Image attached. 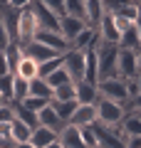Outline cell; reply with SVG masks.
<instances>
[{
	"label": "cell",
	"mask_w": 141,
	"mask_h": 148,
	"mask_svg": "<svg viewBox=\"0 0 141 148\" xmlns=\"http://www.w3.org/2000/svg\"><path fill=\"white\" fill-rule=\"evenodd\" d=\"M97 79H111V77H119L116 74V54H119V45H111V42H104L99 37L97 42ZM97 82V84H99Z\"/></svg>",
	"instance_id": "cell-1"
},
{
	"label": "cell",
	"mask_w": 141,
	"mask_h": 148,
	"mask_svg": "<svg viewBox=\"0 0 141 148\" xmlns=\"http://www.w3.org/2000/svg\"><path fill=\"white\" fill-rule=\"evenodd\" d=\"M94 106H97V121H102L104 126H119L121 119L126 116L124 104H116V101L104 99V96H99Z\"/></svg>",
	"instance_id": "cell-2"
},
{
	"label": "cell",
	"mask_w": 141,
	"mask_h": 148,
	"mask_svg": "<svg viewBox=\"0 0 141 148\" xmlns=\"http://www.w3.org/2000/svg\"><path fill=\"white\" fill-rule=\"evenodd\" d=\"M97 89H99V96L111 99V101H116V104H126V101H129V96H126V86H124V79H119V77L102 79L99 84H97Z\"/></svg>",
	"instance_id": "cell-3"
},
{
	"label": "cell",
	"mask_w": 141,
	"mask_h": 148,
	"mask_svg": "<svg viewBox=\"0 0 141 148\" xmlns=\"http://www.w3.org/2000/svg\"><path fill=\"white\" fill-rule=\"evenodd\" d=\"M62 67L67 69V74L72 77L74 84L82 82L84 79V52L82 49H72L69 47L67 52H62Z\"/></svg>",
	"instance_id": "cell-4"
},
{
	"label": "cell",
	"mask_w": 141,
	"mask_h": 148,
	"mask_svg": "<svg viewBox=\"0 0 141 148\" xmlns=\"http://www.w3.org/2000/svg\"><path fill=\"white\" fill-rule=\"evenodd\" d=\"M35 32H37V20L35 15H32L30 8H25V10H20V20H17V37L15 42L20 45H27L35 40Z\"/></svg>",
	"instance_id": "cell-5"
},
{
	"label": "cell",
	"mask_w": 141,
	"mask_h": 148,
	"mask_svg": "<svg viewBox=\"0 0 141 148\" xmlns=\"http://www.w3.org/2000/svg\"><path fill=\"white\" fill-rule=\"evenodd\" d=\"M116 74L119 79H134L139 74V64H136V52L134 49H121L116 54Z\"/></svg>",
	"instance_id": "cell-6"
},
{
	"label": "cell",
	"mask_w": 141,
	"mask_h": 148,
	"mask_svg": "<svg viewBox=\"0 0 141 148\" xmlns=\"http://www.w3.org/2000/svg\"><path fill=\"white\" fill-rule=\"evenodd\" d=\"M22 54H27L30 59H35L37 64H42V62H47V59H52V57H57V49H52V47H47V45H42V42H37V40H32V42H27V45H22Z\"/></svg>",
	"instance_id": "cell-7"
},
{
	"label": "cell",
	"mask_w": 141,
	"mask_h": 148,
	"mask_svg": "<svg viewBox=\"0 0 141 148\" xmlns=\"http://www.w3.org/2000/svg\"><path fill=\"white\" fill-rule=\"evenodd\" d=\"M84 27H87V22H84L82 17H74V15H62L59 17V35H62L67 42H72Z\"/></svg>",
	"instance_id": "cell-8"
},
{
	"label": "cell",
	"mask_w": 141,
	"mask_h": 148,
	"mask_svg": "<svg viewBox=\"0 0 141 148\" xmlns=\"http://www.w3.org/2000/svg\"><path fill=\"white\" fill-rule=\"evenodd\" d=\"M35 40L42 42V45H47V47H52V49H57L59 54L69 49V42L59 35V32H55V30H37L35 32Z\"/></svg>",
	"instance_id": "cell-9"
},
{
	"label": "cell",
	"mask_w": 141,
	"mask_h": 148,
	"mask_svg": "<svg viewBox=\"0 0 141 148\" xmlns=\"http://www.w3.org/2000/svg\"><path fill=\"white\" fill-rule=\"evenodd\" d=\"M97 121V106L94 104H77V109H74L72 119H69V123L72 126H92V123Z\"/></svg>",
	"instance_id": "cell-10"
},
{
	"label": "cell",
	"mask_w": 141,
	"mask_h": 148,
	"mask_svg": "<svg viewBox=\"0 0 141 148\" xmlns=\"http://www.w3.org/2000/svg\"><path fill=\"white\" fill-rule=\"evenodd\" d=\"M57 141L62 143V148H84L82 131L79 126H72V123H64V128L57 133Z\"/></svg>",
	"instance_id": "cell-11"
},
{
	"label": "cell",
	"mask_w": 141,
	"mask_h": 148,
	"mask_svg": "<svg viewBox=\"0 0 141 148\" xmlns=\"http://www.w3.org/2000/svg\"><path fill=\"white\" fill-rule=\"evenodd\" d=\"M37 126H45V128H50V131H55V133H59L64 128V121L55 114V109L50 104L45 106V109H40L37 111Z\"/></svg>",
	"instance_id": "cell-12"
},
{
	"label": "cell",
	"mask_w": 141,
	"mask_h": 148,
	"mask_svg": "<svg viewBox=\"0 0 141 148\" xmlns=\"http://www.w3.org/2000/svg\"><path fill=\"white\" fill-rule=\"evenodd\" d=\"M102 17H104V8H102V0H87L84 3V22L87 27H99Z\"/></svg>",
	"instance_id": "cell-13"
},
{
	"label": "cell",
	"mask_w": 141,
	"mask_h": 148,
	"mask_svg": "<svg viewBox=\"0 0 141 148\" xmlns=\"http://www.w3.org/2000/svg\"><path fill=\"white\" fill-rule=\"evenodd\" d=\"M97 42H99V32L94 30V27H84L72 42H69V47H72V49H82V52H84L87 47H94Z\"/></svg>",
	"instance_id": "cell-14"
},
{
	"label": "cell",
	"mask_w": 141,
	"mask_h": 148,
	"mask_svg": "<svg viewBox=\"0 0 141 148\" xmlns=\"http://www.w3.org/2000/svg\"><path fill=\"white\" fill-rule=\"evenodd\" d=\"M97 99H99V89H97V84H92V82H77V104H97Z\"/></svg>",
	"instance_id": "cell-15"
},
{
	"label": "cell",
	"mask_w": 141,
	"mask_h": 148,
	"mask_svg": "<svg viewBox=\"0 0 141 148\" xmlns=\"http://www.w3.org/2000/svg\"><path fill=\"white\" fill-rule=\"evenodd\" d=\"M55 141H57V133H55V131H50V128H45V126H35V128H32L30 143L35 148H47L50 143H55Z\"/></svg>",
	"instance_id": "cell-16"
},
{
	"label": "cell",
	"mask_w": 141,
	"mask_h": 148,
	"mask_svg": "<svg viewBox=\"0 0 141 148\" xmlns=\"http://www.w3.org/2000/svg\"><path fill=\"white\" fill-rule=\"evenodd\" d=\"M119 47H121V49H134V52H139V49H141V40H139L136 22H134V25H129L124 32H121V37H119Z\"/></svg>",
	"instance_id": "cell-17"
},
{
	"label": "cell",
	"mask_w": 141,
	"mask_h": 148,
	"mask_svg": "<svg viewBox=\"0 0 141 148\" xmlns=\"http://www.w3.org/2000/svg\"><path fill=\"white\" fill-rule=\"evenodd\" d=\"M37 67H40V64L35 62V59H30L27 57V54H22V59L20 62H17V67H15V72L12 74H17V77H22V79H35L37 77Z\"/></svg>",
	"instance_id": "cell-18"
},
{
	"label": "cell",
	"mask_w": 141,
	"mask_h": 148,
	"mask_svg": "<svg viewBox=\"0 0 141 148\" xmlns=\"http://www.w3.org/2000/svg\"><path fill=\"white\" fill-rule=\"evenodd\" d=\"M27 96H40V99L52 101V86L47 84L42 77H35V79H30V94Z\"/></svg>",
	"instance_id": "cell-19"
},
{
	"label": "cell",
	"mask_w": 141,
	"mask_h": 148,
	"mask_svg": "<svg viewBox=\"0 0 141 148\" xmlns=\"http://www.w3.org/2000/svg\"><path fill=\"white\" fill-rule=\"evenodd\" d=\"M12 114H15V119H17V121H22L25 126H30V128L37 126V114H35V111H30V109H25L20 101H12Z\"/></svg>",
	"instance_id": "cell-20"
},
{
	"label": "cell",
	"mask_w": 141,
	"mask_h": 148,
	"mask_svg": "<svg viewBox=\"0 0 141 148\" xmlns=\"http://www.w3.org/2000/svg\"><path fill=\"white\" fill-rule=\"evenodd\" d=\"M0 52L5 54V59H8V67H10V72H15L17 62L22 59V45L12 40V42H8V47H5V49H0Z\"/></svg>",
	"instance_id": "cell-21"
},
{
	"label": "cell",
	"mask_w": 141,
	"mask_h": 148,
	"mask_svg": "<svg viewBox=\"0 0 141 148\" xmlns=\"http://www.w3.org/2000/svg\"><path fill=\"white\" fill-rule=\"evenodd\" d=\"M10 136H12L15 143H27L30 136H32V128L25 126L22 121H17V119H12V121H10Z\"/></svg>",
	"instance_id": "cell-22"
},
{
	"label": "cell",
	"mask_w": 141,
	"mask_h": 148,
	"mask_svg": "<svg viewBox=\"0 0 141 148\" xmlns=\"http://www.w3.org/2000/svg\"><path fill=\"white\" fill-rule=\"evenodd\" d=\"M50 106L55 109V114H57L64 123H69L74 109H77V101H55V99H52V101H50Z\"/></svg>",
	"instance_id": "cell-23"
},
{
	"label": "cell",
	"mask_w": 141,
	"mask_h": 148,
	"mask_svg": "<svg viewBox=\"0 0 141 148\" xmlns=\"http://www.w3.org/2000/svg\"><path fill=\"white\" fill-rule=\"evenodd\" d=\"M52 99L55 101H77V84L69 82V84H62L57 89H52Z\"/></svg>",
	"instance_id": "cell-24"
},
{
	"label": "cell",
	"mask_w": 141,
	"mask_h": 148,
	"mask_svg": "<svg viewBox=\"0 0 141 148\" xmlns=\"http://www.w3.org/2000/svg\"><path fill=\"white\" fill-rule=\"evenodd\" d=\"M27 94H30V82L12 74V101H22Z\"/></svg>",
	"instance_id": "cell-25"
},
{
	"label": "cell",
	"mask_w": 141,
	"mask_h": 148,
	"mask_svg": "<svg viewBox=\"0 0 141 148\" xmlns=\"http://www.w3.org/2000/svg\"><path fill=\"white\" fill-rule=\"evenodd\" d=\"M45 82L52 86V89H57V86H62V84H69V82H72V77L67 74V69H64V67H59V69H55L52 74H47Z\"/></svg>",
	"instance_id": "cell-26"
},
{
	"label": "cell",
	"mask_w": 141,
	"mask_h": 148,
	"mask_svg": "<svg viewBox=\"0 0 141 148\" xmlns=\"http://www.w3.org/2000/svg\"><path fill=\"white\" fill-rule=\"evenodd\" d=\"M114 15L121 17V20H126V22H136V17H139V3H126V5L119 8Z\"/></svg>",
	"instance_id": "cell-27"
},
{
	"label": "cell",
	"mask_w": 141,
	"mask_h": 148,
	"mask_svg": "<svg viewBox=\"0 0 141 148\" xmlns=\"http://www.w3.org/2000/svg\"><path fill=\"white\" fill-rule=\"evenodd\" d=\"M62 67V54H57V57H52V59H47V62H42L40 67H37V77H42L45 79L47 74H52L55 69H59Z\"/></svg>",
	"instance_id": "cell-28"
},
{
	"label": "cell",
	"mask_w": 141,
	"mask_h": 148,
	"mask_svg": "<svg viewBox=\"0 0 141 148\" xmlns=\"http://www.w3.org/2000/svg\"><path fill=\"white\" fill-rule=\"evenodd\" d=\"M64 12L84 20V0H64Z\"/></svg>",
	"instance_id": "cell-29"
},
{
	"label": "cell",
	"mask_w": 141,
	"mask_h": 148,
	"mask_svg": "<svg viewBox=\"0 0 141 148\" xmlns=\"http://www.w3.org/2000/svg\"><path fill=\"white\" fill-rule=\"evenodd\" d=\"M79 131H82V141H84V148H99V138H97V133L92 131V126H82Z\"/></svg>",
	"instance_id": "cell-30"
},
{
	"label": "cell",
	"mask_w": 141,
	"mask_h": 148,
	"mask_svg": "<svg viewBox=\"0 0 141 148\" xmlns=\"http://www.w3.org/2000/svg\"><path fill=\"white\" fill-rule=\"evenodd\" d=\"M20 104L25 106V109H30V111H35V114H37V111H40V109H45V106L50 104V101H47V99H40V96H25V99H22Z\"/></svg>",
	"instance_id": "cell-31"
},
{
	"label": "cell",
	"mask_w": 141,
	"mask_h": 148,
	"mask_svg": "<svg viewBox=\"0 0 141 148\" xmlns=\"http://www.w3.org/2000/svg\"><path fill=\"white\" fill-rule=\"evenodd\" d=\"M0 96L5 101H12V74L0 77Z\"/></svg>",
	"instance_id": "cell-32"
},
{
	"label": "cell",
	"mask_w": 141,
	"mask_h": 148,
	"mask_svg": "<svg viewBox=\"0 0 141 148\" xmlns=\"http://www.w3.org/2000/svg\"><path fill=\"white\" fill-rule=\"evenodd\" d=\"M42 5H45V8H50V10H52L57 17L67 15V12H64V0H42Z\"/></svg>",
	"instance_id": "cell-33"
},
{
	"label": "cell",
	"mask_w": 141,
	"mask_h": 148,
	"mask_svg": "<svg viewBox=\"0 0 141 148\" xmlns=\"http://www.w3.org/2000/svg\"><path fill=\"white\" fill-rule=\"evenodd\" d=\"M12 119H15V114H12V101L0 104V123H10Z\"/></svg>",
	"instance_id": "cell-34"
},
{
	"label": "cell",
	"mask_w": 141,
	"mask_h": 148,
	"mask_svg": "<svg viewBox=\"0 0 141 148\" xmlns=\"http://www.w3.org/2000/svg\"><path fill=\"white\" fill-rule=\"evenodd\" d=\"M124 86H126V96H129V101L134 99L136 94H139V84H136V77L134 79H124ZM126 106V104H124Z\"/></svg>",
	"instance_id": "cell-35"
},
{
	"label": "cell",
	"mask_w": 141,
	"mask_h": 148,
	"mask_svg": "<svg viewBox=\"0 0 141 148\" xmlns=\"http://www.w3.org/2000/svg\"><path fill=\"white\" fill-rule=\"evenodd\" d=\"M124 109H126V111H139V114H141V94H136L131 101H126Z\"/></svg>",
	"instance_id": "cell-36"
},
{
	"label": "cell",
	"mask_w": 141,
	"mask_h": 148,
	"mask_svg": "<svg viewBox=\"0 0 141 148\" xmlns=\"http://www.w3.org/2000/svg\"><path fill=\"white\" fill-rule=\"evenodd\" d=\"M8 42H12V40H10V35H8V30H5V25H3V20H0V49H5Z\"/></svg>",
	"instance_id": "cell-37"
},
{
	"label": "cell",
	"mask_w": 141,
	"mask_h": 148,
	"mask_svg": "<svg viewBox=\"0 0 141 148\" xmlns=\"http://www.w3.org/2000/svg\"><path fill=\"white\" fill-rule=\"evenodd\" d=\"M17 143L12 141V136L8 133V136H0V148H15Z\"/></svg>",
	"instance_id": "cell-38"
},
{
	"label": "cell",
	"mask_w": 141,
	"mask_h": 148,
	"mask_svg": "<svg viewBox=\"0 0 141 148\" xmlns=\"http://www.w3.org/2000/svg\"><path fill=\"white\" fill-rule=\"evenodd\" d=\"M12 8H17V10H25V8H30L32 5V0H8Z\"/></svg>",
	"instance_id": "cell-39"
},
{
	"label": "cell",
	"mask_w": 141,
	"mask_h": 148,
	"mask_svg": "<svg viewBox=\"0 0 141 148\" xmlns=\"http://www.w3.org/2000/svg\"><path fill=\"white\" fill-rule=\"evenodd\" d=\"M5 74H12V72H10V67H8V59H5V54L0 52V77H5Z\"/></svg>",
	"instance_id": "cell-40"
},
{
	"label": "cell",
	"mask_w": 141,
	"mask_h": 148,
	"mask_svg": "<svg viewBox=\"0 0 141 148\" xmlns=\"http://www.w3.org/2000/svg\"><path fill=\"white\" fill-rule=\"evenodd\" d=\"M10 133V123H0V136H8Z\"/></svg>",
	"instance_id": "cell-41"
},
{
	"label": "cell",
	"mask_w": 141,
	"mask_h": 148,
	"mask_svg": "<svg viewBox=\"0 0 141 148\" xmlns=\"http://www.w3.org/2000/svg\"><path fill=\"white\" fill-rule=\"evenodd\" d=\"M15 148H35V146H32V143H30V141H27V143H17V146H15Z\"/></svg>",
	"instance_id": "cell-42"
},
{
	"label": "cell",
	"mask_w": 141,
	"mask_h": 148,
	"mask_svg": "<svg viewBox=\"0 0 141 148\" xmlns=\"http://www.w3.org/2000/svg\"><path fill=\"white\" fill-rule=\"evenodd\" d=\"M136 64H139V72H141V49L136 52Z\"/></svg>",
	"instance_id": "cell-43"
},
{
	"label": "cell",
	"mask_w": 141,
	"mask_h": 148,
	"mask_svg": "<svg viewBox=\"0 0 141 148\" xmlns=\"http://www.w3.org/2000/svg\"><path fill=\"white\" fill-rule=\"evenodd\" d=\"M47 148H62V143H59V141H55V143H50Z\"/></svg>",
	"instance_id": "cell-44"
},
{
	"label": "cell",
	"mask_w": 141,
	"mask_h": 148,
	"mask_svg": "<svg viewBox=\"0 0 141 148\" xmlns=\"http://www.w3.org/2000/svg\"><path fill=\"white\" fill-rule=\"evenodd\" d=\"M136 84H139V94H141V72L136 74Z\"/></svg>",
	"instance_id": "cell-45"
},
{
	"label": "cell",
	"mask_w": 141,
	"mask_h": 148,
	"mask_svg": "<svg viewBox=\"0 0 141 148\" xmlns=\"http://www.w3.org/2000/svg\"><path fill=\"white\" fill-rule=\"evenodd\" d=\"M136 30H139V40H141V22H136Z\"/></svg>",
	"instance_id": "cell-46"
},
{
	"label": "cell",
	"mask_w": 141,
	"mask_h": 148,
	"mask_svg": "<svg viewBox=\"0 0 141 148\" xmlns=\"http://www.w3.org/2000/svg\"><path fill=\"white\" fill-rule=\"evenodd\" d=\"M136 22H141V3H139V17H136Z\"/></svg>",
	"instance_id": "cell-47"
},
{
	"label": "cell",
	"mask_w": 141,
	"mask_h": 148,
	"mask_svg": "<svg viewBox=\"0 0 141 148\" xmlns=\"http://www.w3.org/2000/svg\"><path fill=\"white\" fill-rule=\"evenodd\" d=\"M0 104H5V99H3V96H0Z\"/></svg>",
	"instance_id": "cell-48"
},
{
	"label": "cell",
	"mask_w": 141,
	"mask_h": 148,
	"mask_svg": "<svg viewBox=\"0 0 141 148\" xmlns=\"http://www.w3.org/2000/svg\"><path fill=\"white\" fill-rule=\"evenodd\" d=\"M131 3H141V0H131Z\"/></svg>",
	"instance_id": "cell-49"
},
{
	"label": "cell",
	"mask_w": 141,
	"mask_h": 148,
	"mask_svg": "<svg viewBox=\"0 0 141 148\" xmlns=\"http://www.w3.org/2000/svg\"><path fill=\"white\" fill-rule=\"evenodd\" d=\"M84 3H87V0H84Z\"/></svg>",
	"instance_id": "cell-50"
},
{
	"label": "cell",
	"mask_w": 141,
	"mask_h": 148,
	"mask_svg": "<svg viewBox=\"0 0 141 148\" xmlns=\"http://www.w3.org/2000/svg\"><path fill=\"white\" fill-rule=\"evenodd\" d=\"M136 114H139V111H136Z\"/></svg>",
	"instance_id": "cell-51"
}]
</instances>
